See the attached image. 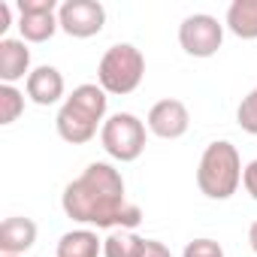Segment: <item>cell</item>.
<instances>
[{
  "mask_svg": "<svg viewBox=\"0 0 257 257\" xmlns=\"http://www.w3.org/2000/svg\"><path fill=\"white\" fill-rule=\"evenodd\" d=\"M25 91H28V97L37 106H55L64 97L67 85H64V76H61L58 67L43 64V67H34L31 70V76L25 79Z\"/></svg>",
  "mask_w": 257,
  "mask_h": 257,
  "instance_id": "30bf717a",
  "label": "cell"
},
{
  "mask_svg": "<svg viewBox=\"0 0 257 257\" xmlns=\"http://www.w3.org/2000/svg\"><path fill=\"white\" fill-rule=\"evenodd\" d=\"M248 245H251V251L257 254V221L248 227Z\"/></svg>",
  "mask_w": 257,
  "mask_h": 257,
  "instance_id": "7402d4cb",
  "label": "cell"
},
{
  "mask_svg": "<svg viewBox=\"0 0 257 257\" xmlns=\"http://www.w3.org/2000/svg\"><path fill=\"white\" fill-rule=\"evenodd\" d=\"M140 257H173V251L164 245V242H158V239H146V245H143V254Z\"/></svg>",
  "mask_w": 257,
  "mask_h": 257,
  "instance_id": "ffe728a7",
  "label": "cell"
},
{
  "mask_svg": "<svg viewBox=\"0 0 257 257\" xmlns=\"http://www.w3.org/2000/svg\"><path fill=\"white\" fill-rule=\"evenodd\" d=\"M100 143L109 158L131 164L146 152V124L134 112H115L100 127Z\"/></svg>",
  "mask_w": 257,
  "mask_h": 257,
  "instance_id": "5b68a950",
  "label": "cell"
},
{
  "mask_svg": "<svg viewBox=\"0 0 257 257\" xmlns=\"http://www.w3.org/2000/svg\"><path fill=\"white\" fill-rule=\"evenodd\" d=\"M103 254V239H97L94 230H70L58 239L55 257H100Z\"/></svg>",
  "mask_w": 257,
  "mask_h": 257,
  "instance_id": "4fadbf2b",
  "label": "cell"
},
{
  "mask_svg": "<svg viewBox=\"0 0 257 257\" xmlns=\"http://www.w3.org/2000/svg\"><path fill=\"white\" fill-rule=\"evenodd\" d=\"M37 242V224L25 215H13L0 224V257H22Z\"/></svg>",
  "mask_w": 257,
  "mask_h": 257,
  "instance_id": "8fae6325",
  "label": "cell"
},
{
  "mask_svg": "<svg viewBox=\"0 0 257 257\" xmlns=\"http://www.w3.org/2000/svg\"><path fill=\"white\" fill-rule=\"evenodd\" d=\"M182 257H227V254L215 239H194V242L185 245Z\"/></svg>",
  "mask_w": 257,
  "mask_h": 257,
  "instance_id": "ac0fdd59",
  "label": "cell"
},
{
  "mask_svg": "<svg viewBox=\"0 0 257 257\" xmlns=\"http://www.w3.org/2000/svg\"><path fill=\"white\" fill-rule=\"evenodd\" d=\"M10 25H13V10H10V4H0V34H7Z\"/></svg>",
  "mask_w": 257,
  "mask_h": 257,
  "instance_id": "44dd1931",
  "label": "cell"
},
{
  "mask_svg": "<svg viewBox=\"0 0 257 257\" xmlns=\"http://www.w3.org/2000/svg\"><path fill=\"white\" fill-rule=\"evenodd\" d=\"M242 158L239 149L227 140H215L206 146L197 167V188L209 200H230L242 185Z\"/></svg>",
  "mask_w": 257,
  "mask_h": 257,
  "instance_id": "3957f363",
  "label": "cell"
},
{
  "mask_svg": "<svg viewBox=\"0 0 257 257\" xmlns=\"http://www.w3.org/2000/svg\"><path fill=\"white\" fill-rule=\"evenodd\" d=\"M146 239L134 230H112L103 239V257H140Z\"/></svg>",
  "mask_w": 257,
  "mask_h": 257,
  "instance_id": "9a60e30c",
  "label": "cell"
},
{
  "mask_svg": "<svg viewBox=\"0 0 257 257\" xmlns=\"http://www.w3.org/2000/svg\"><path fill=\"white\" fill-rule=\"evenodd\" d=\"M227 31L239 40H257V0H233L227 7Z\"/></svg>",
  "mask_w": 257,
  "mask_h": 257,
  "instance_id": "5bb4252c",
  "label": "cell"
},
{
  "mask_svg": "<svg viewBox=\"0 0 257 257\" xmlns=\"http://www.w3.org/2000/svg\"><path fill=\"white\" fill-rule=\"evenodd\" d=\"M31 76V49L25 40L0 37V82L16 85L19 79Z\"/></svg>",
  "mask_w": 257,
  "mask_h": 257,
  "instance_id": "7c38bea8",
  "label": "cell"
},
{
  "mask_svg": "<svg viewBox=\"0 0 257 257\" xmlns=\"http://www.w3.org/2000/svg\"><path fill=\"white\" fill-rule=\"evenodd\" d=\"M146 76V58L134 43H115L103 52L97 64V85L106 94H134Z\"/></svg>",
  "mask_w": 257,
  "mask_h": 257,
  "instance_id": "277c9868",
  "label": "cell"
},
{
  "mask_svg": "<svg viewBox=\"0 0 257 257\" xmlns=\"http://www.w3.org/2000/svg\"><path fill=\"white\" fill-rule=\"evenodd\" d=\"M236 124L242 127L245 134L257 137V88H251V91L242 97V103H239V109H236Z\"/></svg>",
  "mask_w": 257,
  "mask_h": 257,
  "instance_id": "e0dca14e",
  "label": "cell"
},
{
  "mask_svg": "<svg viewBox=\"0 0 257 257\" xmlns=\"http://www.w3.org/2000/svg\"><path fill=\"white\" fill-rule=\"evenodd\" d=\"M25 112V94L16 85H0V124H13Z\"/></svg>",
  "mask_w": 257,
  "mask_h": 257,
  "instance_id": "2e32d148",
  "label": "cell"
},
{
  "mask_svg": "<svg viewBox=\"0 0 257 257\" xmlns=\"http://www.w3.org/2000/svg\"><path fill=\"white\" fill-rule=\"evenodd\" d=\"M242 185H245V191L251 194V200L257 203V161L245 164V170H242Z\"/></svg>",
  "mask_w": 257,
  "mask_h": 257,
  "instance_id": "d6986e66",
  "label": "cell"
},
{
  "mask_svg": "<svg viewBox=\"0 0 257 257\" xmlns=\"http://www.w3.org/2000/svg\"><path fill=\"white\" fill-rule=\"evenodd\" d=\"M146 127L158 140H182L188 134V127H191V112H188V106L182 100L167 97V100H158L149 109Z\"/></svg>",
  "mask_w": 257,
  "mask_h": 257,
  "instance_id": "9c48e42d",
  "label": "cell"
},
{
  "mask_svg": "<svg viewBox=\"0 0 257 257\" xmlns=\"http://www.w3.org/2000/svg\"><path fill=\"white\" fill-rule=\"evenodd\" d=\"M58 25L73 40L97 37L106 25V10L100 0H64L58 10Z\"/></svg>",
  "mask_w": 257,
  "mask_h": 257,
  "instance_id": "52a82bcc",
  "label": "cell"
},
{
  "mask_svg": "<svg viewBox=\"0 0 257 257\" xmlns=\"http://www.w3.org/2000/svg\"><path fill=\"white\" fill-rule=\"evenodd\" d=\"M106 91L100 85H79L73 88V94L64 100V106L58 109L55 127L58 137L70 146H85L97 137V127H103L106 121Z\"/></svg>",
  "mask_w": 257,
  "mask_h": 257,
  "instance_id": "7a4b0ae2",
  "label": "cell"
},
{
  "mask_svg": "<svg viewBox=\"0 0 257 257\" xmlns=\"http://www.w3.org/2000/svg\"><path fill=\"white\" fill-rule=\"evenodd\" d=\"M224 43V25L209 13H194L179 25V46L191 58H212Z\"/></svg>",
  "mask_w": 257,
  "mask_h": 257,
  "instance_id": "8992f818",
  "label": "cell"
},
{
  "mask_svg": "<svg viewBox=\"0 0 257 257\" xmlns=\"http://www.w3.org/2000/svg\"><path fill=\"white\" fill-rule=\"evenodd\" d=\"M61 206L67 218L97 230H134L143 221V209L124 197L121 170L106 161L88 164L85 173L64 188Z\"/></svg>",
  "mask_w": 257,
  "mask_h": 257,
  "instance_id": "6da1fadb",
  "label": "cell"
},
{
  "mask_svg": "<svg viewBox=\"0 0 257 257\" xmlns=\"http://www.w3.org/2000/svg\"><path fill=\"white\" fill-rule=\"evenodd\" d=\"M58 4L55 0H19V31L25 43H46L55 37L58 25Z\"/></svg>",
  "mask_w": 257,
  "mask_h": 257,
  "instance_id": "ba28073f",
  "label": "cell"
}]
</instances>
